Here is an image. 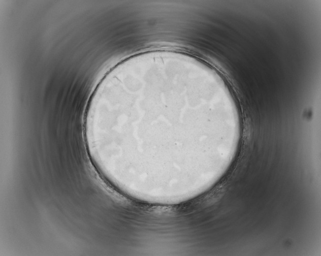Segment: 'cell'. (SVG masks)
Masks as SVG:
<instances>
[{
    "instance_id": "1",
    "label": "cell",
    "mask_w": 321,
    "mask_h": 256,
    "mask_svg": "<svg viewBox=\"0 0 321 256\" xmlns=\"http://www.w3.org/2000/svg\"><path fill=\"white\" fill-rule=\"evenodd\" d=\"M183 53H141L97 85L84 121L89 154L127 195H176L212 178L235 152L242 122L225 83Z\"/></svg>"
}]
</instances>
